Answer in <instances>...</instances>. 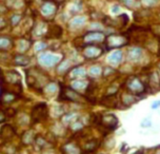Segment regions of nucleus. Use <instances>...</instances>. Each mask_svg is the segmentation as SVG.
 Listing matches in <instances>:
<instances>
[{"label":"nucleus","instance_id":"423d86ee","mask_svg":"<svg viewBox=\"0 0 160 154\" xmlns=\"http://www.w3.org/2000/svg\"><path fill=\"white\" fill-rule=\"evenodd\" d=\"M102 53H103L102 48L97 44H88L83 50V56L88 59H96L101 56Z\"/></svg>","mask_w":160,"mask_h":154},{"label":"nucleus","instance_id":"7ed1b4c3","mask_svg":"<svg viewBox=\"0 0 160 154\" xmlns=\"http://www.w3.org/2000/svg\"><path fill=\"white\" fill-rule=\"evenodd\" d=\"M48 105L44 104V102H40V104L36 105L35 107L33 108L32 110V119L35 122H40L43 121L48 118Z\"/></svg>","mask_w":160,"mask_h":154},{"label":"nucleus","instance_id":"c85d7f7f","mask_svg":"<svg viewBox=\"0 0 160 154\" xmlns=\"http://www.w3.org/2000/svg\"><path fill=\"white\" fill-rule=\"evenodd\" d=\"M101 74V69H100L99 67H93V68H91V70H90V75H92V76H98Z\"/></svg>","mask_w":160,"mask_h":154},{"label":"nucleus","instance_id":"473e14b6","mask_svg":"<svg viewBox=\"0 0 160 154\" xmlns=\"http://www.w3.org/2000/svg\"><path fill=\"white\" fill-rule=\"evenodd\" d=\"M44 49H47V44H43V42H40V44H36V47H35L36 52H40V51H42Z\"/></svg>","mask_w":160,"mask_h":154},{"label":"nucleus","instance_id":"09e8293b","mask_svg":"<svg viewBox=\"0 0 160 154\" xmlns=\"http://www.w3.org/2000/svg\"><path fill=\"white\" fill-rule=\"evenodd\" d=\"M158 68H159V69H160V64H158Z\"/></svg>","mask_w":160,"mask_h":154},{"label":"nucleus","instance_id":"ea45409f","mask_svg":"<svg viewBox=\"0 0 160 154\" xmlns=\"http://www.w3.org/2000/svg\"><path fill=\"white\" fill-rule=\"evenodd\" d=\"M7 118H8V117H7V115H5L4 111H1V110H0V124L7 121Z\"/></svg>","mask_w":160,"mask_h":154},{"label":"nucleus","instance_id":"de8ad7c7","mask_svg":"<svg viewBox=\"0 0 160 154\" xmlns=\"http://www.w3.org/2000/svg\"><path fill=\"white\" fill-rule=\"evenodd\" d=\"M158 50H159V52H160V44H159V48H158Z\"/></svg>","mask_w":160,"mask_h":154},{"label":"nucleus","instance_id":"f8f14e48","mask_svg":"<svg viewBox=\"0 0 160 154\" xmlns=\"http://www.w3.org/2000/svg\"><path fill=\"white\" fill-rule=\"evenodd\" d=\"M62 28L61 27L57 24H54V25H51V27L48 28V31H47V37L48 38H60L62 35Z\"/></svg>","mask_w":160,"mask_h":154},{"label":"nucleus","instance_id":"bb28decb","mask_svg":"<svg viewBox=\"0 0 160 154\" xmlns=\"http://www.w3.org/2000/svg\"><path fill=\"white\" fill-rule=\"evenodd\" d=\"M141 3L145 8H152L157 4V0H141Z\"/></svg>","mask_w":160,"mask_h":154},{"label":"nucleus","instance_id":"dca6fc26","mask_svg":"<svg viewBox=\"0 0 160 154\" xmlns=\"http://www.w3.org/2000/svg\"><path fill=\"white\" fill-rule=\"evenodd\" d=\"M17 98H18V95L12 92H5L3 94H0V100H1V102H4V104H11Z\"/></svg>","mask_w":160,"mask_h":154},{"label":"nucleus","instance_id":"c9c22d12","mask_svg":"<svg viewBox=\"0 0 160 154\" xmlns=\"http://www.w3.org/2000/svg\"><path fill=\"white\" fill-rule=\"evenodd\" d=\"M4 113H5V115H7V117L11 118V117H13V116L16 114V111L14 110V109H7V110L4 111Z\"/></svg>","mask_w":160,"mask_h":154},{"label":"nucleus","instance_id":"4be33fe9","mask_svg":"<svg viewBox=\"0 0 160 154\" xmlns=\"http://www.w3.org/2000/svg\"><path fill=\"white\" fill-rule=\"evenodd\" d=\"M11 44H12V39L10 37H0V50H7L11 47Z\"/></svg>","mask_w":160,"mask_h":154},{"label":"nucleus","instance_id":"cd10ccee","mask_svg":"<svg viewBox=\"0 0 160 154\" xmlns=\"http://www.w3.org/2000/svg\"><path fill=\"white\" fill-rule=\"evenodd\" d=\"M85 85H87V81H84V80L74 81L72 84V88H75V89H82V88H84Z\"/></svg>","mask_w":160,"mask_h":154},{"label":"nucleus","instance_id":"412c9836","mask_svg":"<svg viewBox=\"0 0 160 154\" xmlns=\"http://www.w3.org/2000/svg\"><path fill=\"white\" fill-rule=\"evenodd\" d=\"M121 100H122V104H124L125 105H130L134 104V102H136L137 98L135 97V95H133L132 93L128 92V93L122 94Z\"/></svg>","mask_w":160,"mask_h":154},{"label":"nucleus","instance_id":"72a5a7b5","mask_svg":"<svg viewBox=\"0 0 160 154\" xmlns=\"http://www.w3.org/2000/svg\"><path fill=\"white\" fill-rule=\"evenodd\" d=\"M151 126H152V121H151L150 118H144L141 122L142 128H148V127H151Z\"/></svg>","mask_w":160,"mask_h":154},{"label":"nucleus","instance_id":"37998d69","mask_svg":"<svg viewBox=\"0 0 160 154\" xmlns=\"http://www.w3.org/2000/svg\"><path fill=\"white\" fill-rule=\"evenodd\" d=\"M119 10H120V7L119 5H114V7L112 8V12L114 13V14H117L119 12Z\"/></svg>","mask_w":160,"mask_h":154},{"label":"nucleus","instance_id":"f03ea898","mask_svg":"<svg viewBox=\"0 0 160 154\" xmlns=\"http://www.w3.org/2000/svg\"><path fill=\"white\" fill-rule=\"evenodd\" d=\"M125 85H127L128 92L132 93L133 95H140V94L145 92V85L141 81V79H139L138 77H130Z\"/></svg>","mask_w":160,"mask_h":154},{"label":"nucleus","instance_id":"f3484780","mask_svg":"<svg viewBox=\"0 0 160 154\" xmlns=\"http://www.w3.org/2000/svg\"><path fill=\"white\" fill-rule=\"evenodd\" d=\"M142 55V50L140 49V48H133V49L130 50V52H128V59H130L131 61H138L140 59V57Z\"/></svg>","mask_w":160,"mask_h":154},{"label":"nucleus","instance_id":"6ab92c4d","mask_svg":"<svg viewBox=\"0 0 160 154\" xmlns=\"http://www.w3.org/2000/svg\"><path fill=\"white\" fill-rule=\"evenodd\" d=\"M14 62H15V64L17 65H22V67H24V65H28L31 62V58L23 55V54H19V55L15 56Z\"/></svg>","mask_w":160,"mask_h":154},{"label":"nucleus","instance_id":"5701e85b","mask_svg":"<svg viewBox=\"0 0 160 154\" xmlns=\"http://www.w3.org/2000/svg\"><path fill=\"white\" fill-rule=\"evenodd\" d=\"M85 76V71L82 68H76L71 72V77L72 78H81Z\"/></svg>","mask_w":160,"mask_h":154},{"label":"nucleus","instance_id":"49530a36","mask_svg":"<svg viewBox=\"0 0 160 154\" xmlns=\"http://www.w3.org/2000/svg\"><path fill=\"white\" fill-rule=\"evenodd\" d=\"M155 154H160V149H159V150H158V151H157V152H156V153H155Z\"/></svg>","mask_w":160,"mask_h":154},{"label":"nucleus","instance_id":"58836bf2","mask_svg":"<svg viewBox=\"0 0 160 154\" xmlns=\"http://www.w3.org/2000/svg\"><path fill=\"white\" fill-rule=\"evenodd\" d=\"M81 127H82V125H81V122H80V121H76V122H74V124L72 125V129L73 130H80V129H81Z\"/></svg>","mask_w":160,"mask_h":154},{"label":"nucleus","instance_id":"39448f33","mask_svg":"<svg viewBox=\"0 0 160 154\" xmlns=\"http://www.w3.org/2000/svg\"><path fill=\"white\" fill-rule=\"evenodd\" d=\"M99 126L108 130H114L118 126V118L114 114H107V115L102 116L101 119H100Z\"/></svg>","mask_w":160,"mask_h":154},{"label":"nucleus","instance_id":"9d476101","mask_svg":"<svg viewBox=\"0 0 160 154\" xmlns=\"http://www.w3.org/2000/svg\"><path fill=\"white\" fill-rule=\"evenodd\" d=\"M148 85L152 92H157L160 89V77L157 72H152L148 76Z\"/></svg>","mask_w":160,"mask_h":154},{"label":"nucleus","instance_id":"2eb2a0df","mask_svg":"<svg viewBox=\"0 0 160 154\" xmlns=\"http://www.w3.org/2000/svg\"><path fill=\"white\" fill-rule=\"evenodd\" d=\"M62 154H80L81 153V150H80L79 147H77L76 145L74 144H67L62 147Z\"/></svg>","mask_w":160,"mask_h":154},{"label":"nucleus","instance_id":"4468645a","mask_svg":"<svg viewBox=\"0 0 160 154\" xmlns=\"http://www.w3.org/2000/svg\"><path fill=\"white\" fill-rule=\"evenodd\" d=\"M102 105L107 108H116L117 107V97L115 95H107L100 100Z\"/></svg>","mask_w":160,"mask_h":154},{"label":"nucleus","instance_id":"20e7f679","mask_svg":"<svg viewBox=\"0 0 160 154\" xmlns=\"http://www.w3.org/2000/svg\"><path fill=\"white\" fill-rule=\"evenodd\" d=\"M63 97L64 100H70V101H75V102H87L88 100L90 101V99L85 97L83 95H80L79 93L75 92L73 89L70 88H64V92H61V98Z\"/></svg>","mask_w":160,"mask_h":154},{"label":"nucleus","instance_id":"2f4dec72","mask_svg":"<svg viewBox=\"0 0 160 154\" xmlns=\"http://www.w3.org/2000/svg\"><path fill=\"white\" fill-rule=\"evenodd\" d=\"M115 72H116V71L114 69H112V68H105L104 71H103V75L105 77H108V76L112 75V74H114Z\"/></svg>","mask_w":160,"mask_h":154},{"label":"nucleus","instance_id":"e433bc0d","mask_svg":"<svg viewBox=\"0 0 160 154\" xmlns=\"http://www.w3.org/2000/svg\"><path fill=\"white\" fill-rule=\"evenodd\" d=\"M47 91L50 93H54L56 91V85L54 84H51V85H47Z\"/></svg>","mask_w":160,"mask_h":154},{"label":"nucleus","instance_id":"a878e982","mask_svg":"<svg viewBox=\"0 0 160 154\" xmlns=\"http://www.w3.org/2000/svg\"><path fill=\"white\" fill-rule=\"evenodd\" d=\"M28 139V145L31 144V142H33V139H34V136H33V131H28V132L24 133V135L22 136V141H25V139Z\"/></svg>","mask_w":160,"mask_h":154},{"label":"nucleus","instance_id":"393cba45","mask_svg":"<svg viewBox=\"0 0 160 154\" xmlns=\"http://www.w3.org/2000/svg\"><path fill=\"white\" fill-rule=\"evenodd\" d=\"M70 65H71V62H70V61H68V60H64V61L61 64V65H60V67H59L58 72H59V73L65 72V71H68V68H70Z\"/></svg>","mask_w":160,"mask_h":154},{"label":"nucleus","instance_id":"c03bdc74","mask_svg":"<svg viewBox=\"0 0 160 154\" xmlns=\"http://www.w3.org/2000/svg\"><path fill=\"white\" fill-rule=\"evenodd\" d=\"M160 107V100H157V101H154L153 105H152V108L153 109H157V108Z\"/></svg>","mask_w":160,"mask_h":154},{"label":"nucleus","instance_id":"f704fd0d","mask_svg":"<svg viewBox=\"0 0 160 154\" xmlns=\"http://www.w3.org/2000/svg\"><path fill=\"white\" fill-rule=\"evenodd\" d=\"M152 32L155 36H159L160 37V24L154 25L152 28Z\"/></svg>","mask_w":160,"mask_h":154},{"label":"nucleus","instance_id":"f257e3e1","mask_svg":"<svg viewBox=\"0 0 160 154\" xmlns=\"http://www.w3.org/2000/svg\"><path fill=\"white\" fill-rule=\"evenodd\" d=\"M105 47L108 50L117 49V48L123 47L128 44V38L125 35H118V34H112L105 37L104 39Z\"/></svg>","mask_w":160,"mask_h":154},{"label":"nucleus","instance_id":"c756f323","mask_svg":"<svg viewBox=\"0 0 160 154\" xmlns=\"http://www.w3.org/2000/svg\"><path fill=\"white\" fill-rule=\"evenodd\" d=\"M118 89H119L118 87H113V85H111L107 91V95H115Z\"/></svg>","mask_w":160,"mask_h":154},{"label":"nucleus","instance_id":"7c9ffc66","mask_svg":"<svg viewBox=\"0 0 160 154\" xmlns=\"http://www.w3.org/2000/svg\"><path fill=\"white\" fill-rule=\"evenodd\" d=\"M20 20H21V16H20V15H14L12 17V19H11V22H12L13 27H15V25L18 24V22Z\"/></svg>","mask_w":160,"mask_h":154},{"label":"nucleus","instance_id":"a18cd8bd","mask_svg":"<svg viewBox=\"0 0 160 154\" xmlns=\"http://www.w3.org/2000/svg\"><path fill=\"white\" fill-rule=\"evenodd\" d=\"M64 0H53V2L54 3H57V4H59V3H62Z\"/></svg>","mask_w":160,"mask_h":154},{"label":"nucleus","instance_id":"6e6552de","mask_svg":"<svg viewBox=\"0 0 160 154\" xmlns=\"http://www.w3.org/2000/svg\"><path fill=\"white\" fill-rule=\"evenodd\" d=\"M59 59L60 58L58 56H55V55L50 54V53L42 54V55L39 57L40 64H43L44 67H48V68L54 67L55 64H58V61H59Z\"/></svg>","mask_w":160,"mask_h":154},{"label":"nucleus","instance_id":"ddd939ff","mask_svg":"<svg viewBox=\"0 0 160 154\" xmlns=\"http://www.w3.org/2000/svg\"><path fill=\"white\" fill-rule=\"evenodd\" d=\"M14 134H15V131H14L13 127L10 126V125H4V126L1 128V130H0V136L3 139H5V141L12 138L14 136Z\"/></svg>","mask_w":160,"mask_h":154},{"label":"nucleus","instance_id":"b1692460","mask_svg":"<svg viewBox=\"0 0 160 154\" xmlns=\"http://www.w3.org/2000/svg\"><path fill=\"white\" fill-rule=\"evenodd\" d=\"M85 22V17L81 16V17H75V18H73V20H71L70 22V25L73 28H77V27H80V25H82Z\"/></svg>","mask_w":160,"mask_h":154},{"label":"nucleus","instance_id":"0eeeda50","mask_svg":"<svg viewBox=\"0 0 160 154\" xmlns=\"http://www.w3.org/2000/svg\"><path fill=\"white\" fill-rule=\"evenodd\" d=\"M103 22L107 25H110V27L121 28V27H124L128 22V15H125V14H121L120 16L116 17L115 19H112V18H110V17H105Z\"/></svg>","mask_w":160,"mask_h":154},{"label":"nucleus","instance_id":"aec40b11","mask_svg":"<svg viewBox=\"0 0 160 154\" xmlns=\"http://www.w3.org/2000/svg\"><path fill=\"white\" fill-rule=\"evenodd\" d=\"M98 146H99V141L98 139L93 138L85 142L84 150H85V152H93V151H95L97 148H98Z\"/></svg>","mask_w":160,"mask_h":154},{"label":"nucleus","instance_id":"9b49d317","mask_svg":"<svg viewBox=\"0 0 160 154\" xmlns=\"http://www.w3.org/2000/svg\"><path fill=\"white\" fill-rule=\"evenodd\" d=\"M57 5L54 2L47 1L41 7V13L44 17H52L56 14Z\"/></svg>","mask_w":160,"mask_h":154},{"label":"nucleus","instance_id":"79ce46f5","mask_svg":"<svg viewBox=\"0 0 160 154\" xmlns=\"http://www.w3.org/2000/svg\"><path fill=\"white\" fill-rule=\"evenodd\" d=\"M5 12H7V7L3 3H0V15L4 14Z\"/></svg>","mask_w":160,"mask_h":154},{"label":"nucleus","instance_id":"a211bd4d","mask_svg":"<svg viewBox=\"0 0 160 154\" xmlns=\"http://www.w3.org/2000/svg\"><path fill=\"white\" fill-rule=\"evenodd\" d=\"M122 59V52L121 51H114L112 54H110L108 57V60L110 64H117L121 61Z\"/></svg>","mask_w":160,"mask_h":154},{"label":"nucleus","instance_id":"1a4fd4ad","mask_svg":"<svg viewBox=\"0 0 160 154\" xmlns=\"http://www.w3.org/2000/svg\"><path fill=\"white\" fill-rule=\"evenodd\" d=\"M82 38H83V40L87 41L88 44H94L95 42L97 44V42L104 41L105 37L101 32H97V31H95V32H90V33L85 34Z\"/></svg>","mask_w":160,"mask_h":154},{"label":"nucleus","instance_id":"a19ab883","mask_svg":"<svg viewBox=\"0 0 160 154\" xmlns=\"http://www.w3.org/2000/svg\"><path fill=\"white\" fill-rule=\"evenodd\" d=\"M122 2H123L127 7H132L134 4V0H122Z\"/></svg>","mask_w":160,"mask_h":154},{"label":"nucleus","instance_id":"4c0bfd02","mask_svg":"<svg viewBox=\"0 0 160 154\" xmlns=\"http://www.w3.org/2000/svg\"><path fill=\"white\" fill-rule=\"evenodd\" d=\"M7 25H8V21L5 20L4 18L0 17V30H2V28H7Z\"/></svg>","mask_w":160,"mask_h":154}]
</instances>
